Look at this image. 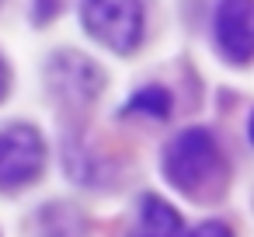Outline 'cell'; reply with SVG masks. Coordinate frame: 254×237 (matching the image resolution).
<instances>
[{"label": "cell", "mask_w": 254, "mask_h": 237, "mask_svg": "<svg viewBox=\"0 0 254 237\" xmlns=\"http://www.w3.org/2000/svg\"><path fill=\"white\" fill-rule=\"evenodd\" d=\"M171 108H174V98L160 84H146L126 101V115H146V119H167Z\"/></svg>", "instance_id": "cell-8"}, {"label": "cell", "mask_w": 254, "mask_h": 237, "mask_svg": "<svg viewBox=\"0 0 254 237\" xmlns=\"http://www.w3.org/2000/svg\"><path fill=\"white\" fill-rule=\"evenodd\" d=\"M160 171L167 178L171 188H178L181 195L202 199V195H216V188L226 178V160L219 150V140L209 129H185L178 133L160 157Z\"/></svg>", "instance_id": "cell-1"}, {"label": "cell", "mask_w": 254, "mask_h": 237, "mask_svg": "<svg viewBox=\"0 0 254 237\" xmlns=\"http://www.w3.org/2000/svg\"><path fill=\"white\" fill-rule=\"evenodd\" d=\"M181 234H185L181 213L160 195H143L136 213V230L129 237H181Z\"/></svg>", "instance_id": "cell-6"}, {"label": "cell", "mask_w": 254, "mask_h": 237, "mask_svg": "<svg viewBox=\"0 0 254 237\" xmlns=\"http://www.w3.org/2000/svg\"><path fill=\"white\" fill-rule=\"evenodd\" d=\"M212 35L226 63L244 67L254 60V0H219Z\"/></svg>", "instance_id": "cell-5"}, {"label": "cell", "mask_w": 254, "mask_h": 237, "mask_svg": "<svg viewBox=\"0 0 254 237\" xmlns=\"http://www.w3.org/2000/svg\"><path fill=\"white\" fill-rule=\"evenodd\" d=\"M60 11V0H39V11H35V18L39 21H46V18H53Z\"/></svg>", "instance_id": "cell-10"}, {"label": "cell", "mask_w": 254, "mask_h": 237, "mask_svg": "<svg viewBox=\"0 0 254 237\" xmlns=\"http://www.w3.org/2000/svg\"><path fill=\"white\" fill-rule=\"evenodd\" d=\"M39 237H87V223H84V216L77 209L56 202V206L42 209Z\"/></svg>", "instance_id": "cell-7"}, {"label": "cell", "mask_w": 254, "mask_h": 237, "mask_svg": "<svg viewBox=\"0 0 254 237\" xmlns=\"http://www.w3.org/2000/svg\"><path fill=\"white\" fill-rule=\"evenodd\" d=\"M181 237H233V230H230L223 220H205V223H198V227L185 230Z\"/></svg>", "instance_id": "cell-9"}, {"label": "cell", "mask_w": 254, "mask_h": 237, "mask_svg": "<svg viewBox=\"0 0 254 237\" xmlns=\"http://www.w3.org/2000/svg\"><path fill=\"white\" fill-rule=\"evenodd\" d=\"M247 136H251V143H254V112H251V119H247Z\"/></svg>", "instance_id": "cell-12"}, {"label": "cell", "mask_w": 254, "mask_h": 237, "mask_svg": "<svg viewBox=\"0 0 254 237\" xmlns=\"http://www.w3.org/2000/svg\"><path fill=\"white\" fill-rule=\"evenodd\" d=\"M46 84L49 91L63 101V105H87L101 94L105 87V74L94 60L80 56V53H70L63 49L60 56H53V63L46 67Z\"/></svg>", "instance_id": "cell-4"}, {"label": "cell", "mask_w": 254, "mask_h": 237, "mask_svg": "<svg viewBox=\"0 0 254 237\" xmlns=\"http://www.w3.org/2000/svg\"><path fill=\"white\" fill-rule=\"evenodd\" d=\"M49 167L46 136L32 122H11L0 129V192L14 195L32 188Z\"/></svg>", "instance_id": "cell-3"}, {"label": "cell", "mask_w": 254, "mask_h": 237, "mask_svg": "<svg viewBox=\"0 0 254 237\" xmlns=\"http://www.w3.org/2000/svg\"><path fill=\"white\" fill-rule=\"evenodd\" d=\"M84 32L115 56H132L146 35L143 0H80Z\"/></svg>", "instance_id": "cell-2"}, {"label": "cell", "mask_w": 254, "mask_h": 237, "mask_svg": "<svg viewBox=\"0 0 254 237\" xmlns=\"http://www.w3.org/2000/svg\"><path fill=\"white\" fill-rule=\"evenodd\" d=\"M7 87H11V67H7V60H4V56H0V101H4Z\"/></svg>", "instance_id": "cell-11"}]
</instances>
